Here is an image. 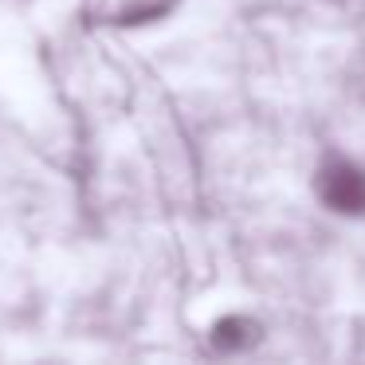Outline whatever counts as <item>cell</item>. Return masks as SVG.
<instances>
[{
  "mask_svg": "<svg viewBox=\"0 0 365 365\" xmlns=\"http://www.w3.org/2000/svg\"><path fill=\"white\" fill-rule=\"evenodd\" d=\"M255 326L247 322V318H224V322H216V330H212V341L220 349H247L255 341Z\"/></svg>",
  "mask_w": 365,
  "mask_h": 365,
  "instance_id": "obj_2",
  "label": "cell"
},
{
  "mask_svg": "<svg viewBox=\"0 0 365 365\" xmlns=\"http://www.w3.org/2000/svg\"><path fill=\"white\" fill-rule=\"evenodd\" d=\"M318 197L341 216L365 212V169H357L354 161H326L318 169Z\"/></svg>",
  "mask_w": 365,
  "mask_h": 365,
  "instance_id": "obj_1",
  "label": "cell"
}]
</instances>
